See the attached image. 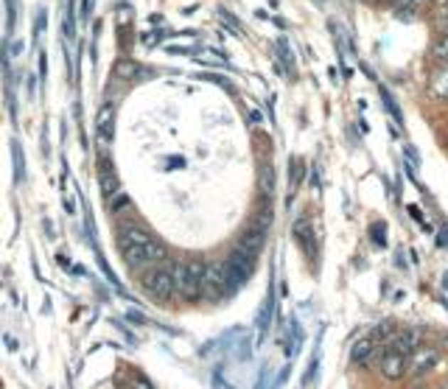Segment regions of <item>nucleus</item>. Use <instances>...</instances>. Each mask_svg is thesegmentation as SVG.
<instances>
[{
  "label": "nucleus",
  "mask_w": 448,
  "mask_h": 389,
  "mask_svg": "<svg viewBox=\"0 0 448 389\" xmlns=\"http://www.w3.org/2000/svg\"><path fill=\"white\" fill-rule=\"evenodd\" d=\"M370 336H373L375 342H384V339H393V336H395V328H393L390 322H381V325H378V328H375Z\"/></svg>",
  "instance_id": "nucleus-14"
},
{
  "label": "nucleus",
  "mask_w": 448,
  "mask_h": 389,
  "mask_svg": "<svg viewBox=\"0 0 448 389\" xmlns=\"http://www.w3.org/2000/svg\"><path fill=\"white\" fill-rule=\"evenodd\" d=\"M437 3H443V0H437Z\"/></svg>",
  "instance_id": "nucleus-18"
},
{
  "label": "nucleus",
  "mask_w": 448,
  "mask_h": 389,
  "mask_svg": "<svg viewBox=\"0 0 448 389\" xmlns=\"http://www.w3.org/2000/svg\"><path fill=\"white\" fill-rule=\"evenodd\" d=\"M264 244H267V233L258 230V227H252V224H250V227L241 233V238H238V247H241L247 255H252V258L264 250Z\"/></svg>",
  "instance_id": "nucleus-10"
},
{
  "label": "nucleus",
  "mask_w": 448,
  "mask_h": 389,
  "mask_svg": "<svg viewBox=\"0 0 448 389\" xmlns=\"http://www.w3.org/2000/svg\"><path fill=\"white\" fill-rule=\"evenodd\" d=\"M432 56H434L437 62H448V34H440V40L432 48Z\"/></svg>",
  "instance_id": "nucleus-13"
},
{
  "label": "nucleus",
  "mask_w": 448,
  "mask_h": 389,
  "mask_svg": "<svg viewBox=\"0 0 448 389\" xmlns=\"http://www.w3.org/2000/svg\"><path fill=\"white\" fill-rule=\"evenodd\" d=\"M140 286H143V292H146L151 300H157V303L171 300V297L177 294V283H174V269H171L169 258L163 260V263L149 266V269L140 275Z\"/></svg>",
  "instance_id": "nucleus-2"
},
{
  "label": "nucleus",
  "mask_w": 448,
  "mask_h": 389,
  "mask_svg": "<svg viewBox=\"0 0 448 389\" xmlns=\"http://www.w3.org/2000/svg\"><path fill=\"white\" fill-rule=\"evenodd\" d=\"M387 3H393V6H395V3H398V0H387Z\"/></svg>",
  "instance_id": "nucleus-17"
},
{
  "label": "nucleus",
  "mask_w": 448,
  "mask_h": 389,
  "mask_svg": "<svg viewBox=\"0 0 448 389\" xmlns=\"http://www.w3.org/2000/svg\"><path fill=\"white\" fill-rule=\"evenodd\" d=\"M429 92H432L434 98H448V68H446V70H440V73L432 79Z\"/></svg>",
  "instance_id": "nucleus-12"
},
{
  "label": "nucleus",
  "mask_w": 448,
  "mask_h": 389,
  "mask_svg": "<svg viewBox=\"0 0 448 389\" xmlns=\"http://www.w3.org/2000/svg\"><path fill=\"white\" fill-rule=\"evenodd\" d=\"M174 269V283H177L179 300L185 303H199L202 300V280H205V269L208 263L202 258H188L171 263Z\"/></svg>",
  "instance_id": "nucleus-1"
},
{
  "label": "nucleus",
  "mask_w": 448,
  "mask_h": 389,
  "mask_svg": "<svg viewBox=\"0 0 448 389\" xmlns=\"http://www.w3.org/2000/svg\"><path fill=\"white\" fill-rule=\"evenodd\" d=\"M393 342V347L398 350V353H403L406 358L420 347V331L417 328H401V331H395V336L390 339Z\"/></svg>",
  "instance_id": "nucleus-9"
},
{
  "label": "nucleus",
  "mask_w": 448,
  "mask_h": 389,
  "mask_svg": "<svg viewBox=\"0 0 448 389\" xmlns=\"http://www.w3.org/2000/svg\"><path fill=\"white\" fill-rule=\"evenodd\" d=\"M351 361L356 364V367H373V361H378V350H375V339L373 336H364V339H358L356 347H353V356H351Z\"/></svg>",
  "instance_id": "nucleus-8"
},
{
  "label": "nucleus",
  "mask_w": 448,
  "mask_h": 389,
  "mask_svg": "<svg viewBox=\"0 0 448 389\" xmlns=\"http://www.w3.org/2000/svg\"><path fill=\"white\" fill-rule=\"evenodd\" d=\"M258 188H261V199L269 202L274 196V169L272 166H261L258 169Z\"/></svg>",
  "instance_id": "nucleus-11"
},
{
  "label": "nucleus",
  "mask_w": 448,
  "mask_h": 389,
  "mask_svg": "<svg viewBox=\"0 0 448 389\" xmlns=\"http://www.w3.org/2000/svg\"><path fill=\"white\" fill-rule=\"evenodd\" d=\"M224 272H227V286H230V294H235L255 272V258L247 255L241 247L230 250V255L224 260Z\"/></svg>",
  "instance_id": "nucleus-3"
},
{
  "label": "nucleus",
  "mask_w": 448,
  "mask_h": 389,
  "mask_svg": "<svg viewBox=\"0 0 448 389\" xmlns=\"http://www.w3.org/2000/svg\"><path fill=\"white\" fill-rule=\"evenodd\" d=\"M300 174H303V163H292V176H294V185H300Z\"/></svg>",
  "instance_id": "nucleus-15"
},
{
  "label": "nucleus",
  "mask_w": 448,
  "mask_h": 389,
  "mask_svg": "<svg viewBox=\"0 0 448 389\" xmlns=\"http://www.w3.org/2000/svg\"><path fill=\"white\" fill-rule=\"evenodd\" d=\"M230 294V286H227V272H224V263H208L205 269V280H202V300L208 303H224Z\"/></svg>",
  "instance_id": "nucleus-4"
},
{
  "label": "nucleus",
  "mask_w": 448,
  "mask_h": 389,
  "mask_svg": "<svg viewBox=\"0 0 448 389\" xmlns=\"http://www.w3.org/2000/svg\"><path fill=\"white\" fill-rule=\"evenodd\" d=\"M412 3H417V0H398L395 6H412Z\"/></svg>",
  "instance_id": "nucleus-16"
},
{
  "label": "nucleus",
  "mask_w": 448,
  "mask_h": 389,
  "mask_svg": "<svg viewBox=\"0 0 448 389\" xmlns=\"http://www.w3.org/2000/svg\"><path fill=\"white\" fill-rule=\"evenodd\" d=\"M378 373L387 378V381H401L406 375V356L398 353L395 347H384L378 353Z\"/></svg>",
  "instance_id": "nucleus-6"
},
{
  "label": "nucleus",
  "mask_w": 448,
  "mask_h": 389,
  "mask_svg": "<svg viewBox=\"0 0 448 389\" xmlns=\"http://www.w3.org/2000/svg\"><path fill=\"white\" fill-rule=\"evenodd\" d=\"M437 361H440V353L434 347H417L406 361V375L409 378H423L437 367Z\"/></svg>",
  "instance_id": "nucleus-5"
},
{
  "label": "nucleus",
  "mask_w": 448,
  "mask_h": 389,
  "mask_svg": "<svg viewBox=\"0 0 448 389\" xmlns=\"http://www.w3.org/2000/svg\"><path fill=\"white\" fill-rule=\"evenodd\" d=\"M292 235H294V241L300 244V250H303V255L309 258V263H316V238H314V227L306 221V218H300V221H294V230H292Z\"/></svg>",
  "instance_id": "nucleus-7"
}]
</instances>
